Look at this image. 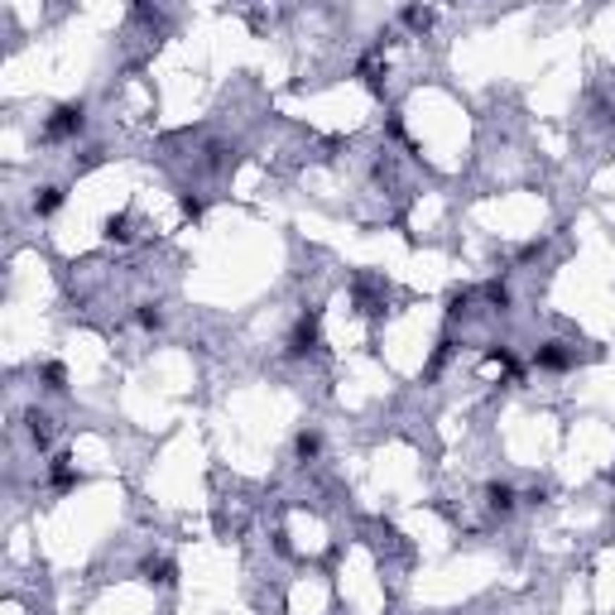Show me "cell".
I'll use <instances>...</instances> for the list:
<instances>
[{
  "mask_svg": "<svg viewBox=\"0 0 615 615\" xmlns=\"http://www.w3.org/2000/svg\"><path fill=\"white\" fill-rule=\"evenodd\" d=\"M82 125V106H63L58 111V120H49V135H68Z\"/></svg>",
  "mask_w": 615,
  "mask_h": 615,
  "instance_id": "obj_1",
  "label": "cell"
},
{
  "mask_svg": "<svg viewBox=\"0 0 615 615\" xmlns=\"http://www.w3.org/2000/svg\"><path fill=\"white\" fill-rule=\"evenodd\" d=\"M34 207H39V212H54V207H58V187H49V192H44Z\"/></svg>",
  "mask_w": 615,
  "mask_h": 615,
  "instance_id": "obj_2",
  "label": "cell"
}]
</instances>
